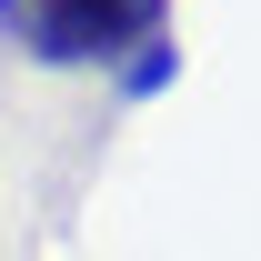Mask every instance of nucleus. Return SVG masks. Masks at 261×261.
<instances>
[{"instance_id": "f03ea898", "label": "nucleus", "mask_w": 261, "mask_h": 261, "mask_svg": "<svg viewBox=\"0 0 261 261\" xmlns=\"http://www.w3.org/2000/svg\"><path fill=\"white\" fill-rule=\"evenodd\" d=\"M111 70H121V100H161L171 81H181V40H171V31H151V40H130Z\"/></svg>"}, {"instance_id": "f257e3e1", "label": "nucleus", "mask_w": 261, "mask_h": 261, "mask_svg": "<svg viewBox=\"0 0 261 261\" xmlns=\"http://www.w3.org/2000/svg\"><path fill=\"white\" fill-rule=\"evenodd\" d=\"M151 31H171V0H0V50L40 70H111Z\"/></svg>"}]
</instances>
